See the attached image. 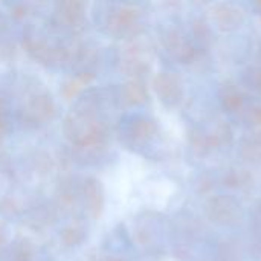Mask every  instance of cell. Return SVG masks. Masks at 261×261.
<instances>
[{"label":"cell","mask_w":261,"mask_h":261,"mask_svg":"<svg viewBox=\"0 0 261 261\" xmlns=\"http://www.w3.org/2000/svg\"><path fill=\"white\" fill-rule=\"evenodd\" d=\"M206 217L219 226H234L242 222V203L229 194H216L205 203Z\"/></svg>","instance_id":"6da1fadb"},{"label":"cell","mask_w":261,"mask_h":261,"mask_svg":"<svg viewBox=\"0 0 261 261\" xmlns=\"http://www.w3.org/2000/svg\"><path fill=\"white\" fill-rule=\"evenodd\" d=\"M162 43H164L167 52L177 63L188 64V63L194 61L196 57H197V47H196V44L179 28H168L162 34Z\"/></svg>","instance_id":"7a4b0ae2"},{"label":"cell","mask_w":261,"mask_h":261,"mask_svg":"<svg viewBox=\"0 0 261 261\" xmlns=\"http://www.w3.org/2000/svg\"><path fill=\"white\" fill-rule=\"evenodd\" d=\"M153 87L159 99L168 107H176L184 101V81L173 72H159L153 80Z\"/></svg>","instance_id":"3957f363"},{"label":"cell","mask_w":261,"mask_h":261,"mask_svg":"<svg viewBox=\"0 0 261 261\" xmlns=\"http://www.w3.org/2000/svg\"><path fill=\"white\" fill-rule=\"evenodd\" d=\"M106 26L118 37L135 35L139 31V12L132 6H116L107 14Z\"/></svg>","instance_id":"277c9868"},{"label":"cell","mask_w":261,"mask_h":261,"mask_svg":"<svg viewBox=\"0 0 261 261\" xmlns=\"http://www.w3.org/2000/svg\"><path fill=\"white\" fill-rule=\"evenodd\" d=\"M211 20L222 32H234L245 21V12L240 6L228 2L216 3L211 8Z\"/></svg>","instance_id":"5b68a950"},{"label":"cell","mask_w":261,"mask_h":261,"mask_svg":"<svg viewBox=\"0 0 261 261\" xmlns=\"http://www.w3.org/2000/svg\"><path fill=\"white\" fill-rule=\"evenodd\" d=\"M156 135V124L153 119L145 116L133 118L125 130V136L130 144L133 145H144L150 142Z\"/></svg>","instance_id":"8992f818"},{"label":"cell","mask_w":261,"mask_h":261,"mask_svg":"<svg viewBox=\"0 0 261 261\" xmlns=\"http://www.w3.org/2000/svg\"><path fill=\"white\" fill-rule=\"evenodd\" d=\"M220 104L225 112L237 113L245 107V95L234 84H225L220 90Z\"/></svg>","instance_id":"52a82bcc"},{"label":"cell","mask_w":261,"mask_h":261,"mask_svg":"<svg viewBox=\"0 0 261 261\" xmlns=\"http://www.w3.org/2000/svg\"><path fill=\"white\" fill-rule=\"evenodd\" d=\"M239 153H240V156H242L246 162L254 164V165H260L261 164V132L245 136V138L240 141Z\"/></svg>","instance_id":"ba28073f"},{"label":"cell","mask_w":261,"mask_h":261,"mask_svg":"<svg viewBox=\"0 0 261 261\" xmlns=\"http://www.w3.org/2000/svg\"><path fill=\"white\" fill-rule=\"evenodd\" d=\"M83 194H84V203L89 210V213L96 217L102 208V190L98 180L89 179L84 182L83 187Z\"/></svg>","instance_id":"9c48e42d"},{"label":"cell","mask_w":261,"mask_h":261,"mask_svg":"<svg viewBox=\"0 0 261 261\" xmlns=\"http://www.w3.org/2000/svg\"><path fill=\"white\" fill-rule=\"evenodd\" d=\"M188 141H190V145H191L193 151L197 156H206L213 150H216L213 138H211V133L206 132V130H202L199 127H196V128H193L190 132Z\"/></svg>","instance_id":"30bf717a"},{"label":"cell","mask_w":261,"mask_h":261,"mask_svg":"<svg viewBox=\"0 0 261 261\" xmlns=\"http://www.w3.org/2000/svg\"><path fill=\"white\" fill-rule=\"evenodd\" d=\"M121 95H122V99L127 104L138 106V104H142V102L147 101L148 90H147V86L144 84V81H141V80H132L127 84L122 86Z\"/></svg>","instance_id":"8fae6325"},{"label":"cell","mask_w":261,"mask_h":261,"mask_svg":"<svg viewBox=\"0 0 261 261\" xmlns=\"http://www.w3.org/2000/svg\"><path fill=\"white\" fill-rule=\"evenodd\" d=\"M26 112L34 121H43L54 112V102L47 95H37L29 101Z\"/></svg>","instance_id":"7c38bea8"},{"label":"cell","mask_w":261,"mask_h":261,"mask_svg":"<svg viewBox=\"0 0 261 261\" xmlns=\"http://www.w3.org/2000/svg\"><path fill=\"white\" fill-rule=\"evenodd\" d=\"M58 14L70 26H80L84 20V5L80 2H64L58 5Z\"/></svg>","instance_id":"4fadbf2b"},{"label":"cell","mask_w":261,"mask_h":261,"mask_svg":"<svg viewBox=\"0 0 261 261\" xmlns=\"http://www.w3.org/2000/svg\"><path fill=\"white\" fill-rule=\"evenodd\" d=\"M251 182H252V176L245 168H229L222 177V184L225 187L234 188V190L248 188L251 185Z\"/></svg>","instance_id":"5bb4252c"},{"label":"cell","mask_w":261,"mask_h":261,"mask_svg":"<svg viewBox=\"0 0 261 261\" xmlns=\"http://www.w3.org/2000/svg\"><path fill=\"white\" fill-rule=\"evenodd\" d=\"M216 261H243L240 243L232 239H225L217 246Z\"/></svg>","instance_id":"9a60e30c"},{"label":"cell","mask_w":261,"mask_h":261,"mask_svg":"<svg viewBox=\"0 0 261 261\" xmlns=\"http://www.w3.org/2000/svg\"><path fill=\"white\" fill-rule=\"evenodd\" d=\"M193 37L196 47H208L213 43V29L205 18H196L193 21Z\"/></svg>","instance_id":"2e32d148"},{"label":"cell","mask_w":261,"mask_h":261,"mask_svg":"<svg viewBox=\"0 0 261 261\" xmlns=\"http://www.w3.org/2000/svg\"><path fill=\"white\" fill-rule=\"evenodd\" d=\"M252 229H254V243L252 254L257 261H261V202L252 213Z\"/></svg>","instance_id":"e0dca14e"},{"label":"cell","mask_w":261,"mask_h":261,"mask_svg":"<svg viewBox=\"0 0 261 261\" xmlns=\"http://www.w3.org/2000/svg\"><path fill=\"white\" fill-rule=\"evenodd\" d=\"M210 133H211V138H213L216 148H220L223 145H229L232 142V128L225 122L216 125Z\"/></svg>","instance_id":"ac0fdd59"},{"label":"cell","mask_w":261,"mask_h":261,"mask_svg":"<svg viewBox=\"0 0 261 261\" xmlns=\"http://www.w3.org/2000/svg\"><path fill=\"white\" fill-rule=\"evenodd\" d=\"M243 81L249 89L261 93V63L249 66L243 72Z\"/></svg>","instance_id":"d6986e66"},{"label":"cell","mask_w":261,"mask_h":261,"mask_svg":"<svg viewBox=\"0 0 261 261\" xmlns=\"http://www.w3.org/2000/svg\"><path fill=\"white\" fill-rule=\"evenodd\" d=\"M243 119L248 127L254 130V133L261 132V104H252L245 110Z\"/></svg>","instance_id":"ffe728a7"},{"label":"cell","mask_w":261,"mask_h":261,"mask_svg":"<svg viewBox=\"0 0 261 261\" xmlns=\"http://www.w3.org/2000/svg\"><path fill=\"white\" fill-rule=\"evenodd\" d=\"M61 237H63V240H64L66 245L72 246V245H78L83 240L84 236H83V231H80L76 228H67V229L63 231Z\"/></svg>","instance_id":"44dd1931"},{"label":"cell","mask_w":261,"mask_h":261,"mask_svg":"<svg viewBox=\"0 0 261 261\" xmlns=\"http://www.w3.org/2000/svg\"><path fill=\"white\" fill-rule=\"evenodd\" d=\"M213 182H214V179L213 177H210V176H203L202 179H200V193H208L211 188H213Z\"/></svg>","instance_id":"7402d4cb"},{"label":"cell","mask_w":261,"mask_h":261,"mask_svg":"<svg viewBox=\"0 0 261 261\" xmlns=\"http://www.w3.org/2000/svg\"><path fill=\"white\" fill-rule=\"evenodd\" d=\"M101 261H121L119 258H106V260H101Z\"/></svg>","instance_id":"603a6c76"}]
</instances>
